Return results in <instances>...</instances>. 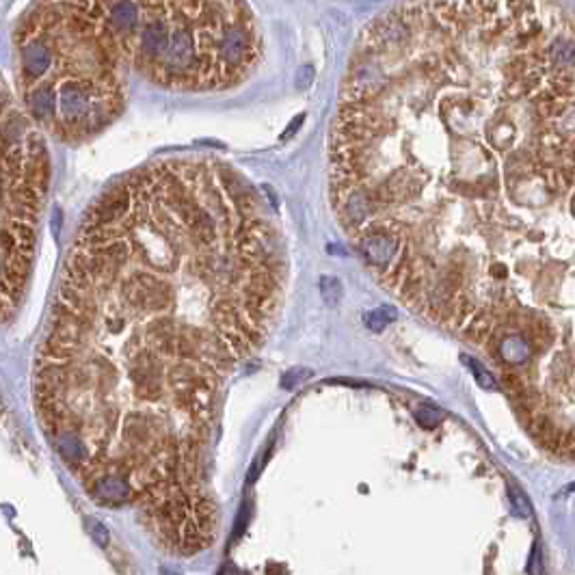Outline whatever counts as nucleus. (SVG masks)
Segmentation results:
<instances>
[{
    "label": "nucleus",
    "instance_id": "423d86ee",
    "mask_svg": "<svg viewBox=\"0 0 575 575\" xmlns=\"http://www.w3.org/2000/svg\"><path fill=\"white\" fill-rule=\"evenodd\" d=\"M499 355L506 364H524L532 355V344L530 339H524L521 335H511L506 339H502L499 344Z\"/></svg>",
    "mask_w": 575,
    "mask_h": 575
},
{
    "label": "nucleus",
    "instance_id": "4468645a",
    "mask_svg": "<svg viewBox=\"0 0 575 575\" xmlns=\"http://www.w3.org/2000/svg\"><path fill=\"white\" fill-rule=\"evenodd\" d=\"M443 418V413L433 407H420L416 409V420L422 428H435Z\"/></svg>",
    "mask_w": 575,
    "mask_h": 575
},
{
    "label": "nucleus",
    "instance_id": "dca6fc26",
    "mask_svg": "<svg viewBox=\"0 0 575 575\" xmlns=\"http://www.w3.org/2000/svg\"><path fill=\"white\" fill-rule=\"evenodd\" d=\"M508 495H511V504H513L517 515H521V517H530L532 515L530 504H528V499L524 497V493H519L517 489H511Z\"/></svg>",
    "mask_w": 575,
    "mask_h": 575
},
{
    "label": "nucleus",
    "instance_id": "9d476101",
    "mask_svg": "<svg viewBox=\"0 0 575 575\" xmlns=\"http://www.w3.org/2000/svg\"><path fill=\"white\" fill-rule=\"evenodd\" d=\"M461 362H463L465 366H470L472 374L476 376V383H478L482 389H495V379L491 376V372H489L487 368H484V366L478 362V359L463 355V357H461Z\"/></svg>",
    "mask_w": 575,
    "mask_h": 575
},
{
    "label": "nucleus",
    "instance_id": "39448f33",
    "mask_svg": "<svg viewBox=\"0 0 575 575\" xmlns=\"http://www.w3.org/2000/svg\"><path fill=\"white\" fill-rule=\"evenodd\" d=\"M57 443V450L61 454V459L65 461V465H69L71 470H74L76 474L80 470H85V467L89 465V461H91V454H89V448L85 443V439L78 435V430L74 428H63L59 430V433L52 437Z\"/></svg>",
    "mask_w": 575,
    "mask_h": 575
},
{
    "label": "nucleus",
    "instance_id": "f03ea898",
    "mask_svg": "<svg viewBox=\"0 0 575 575\" xmlns=\"http://www.w3.org/2000/svg\"><path fill=\"white\" fill-rule=\"evenodd\" d=\"M13 50L30 119L57 136L89 139L123 111L128 69L59 9L33 0L13 33Z\"/></svg>",
    "mask_w": 575,
    "mask_h": 575
},
{
    "label": "nucleus",
    "instance_id": "0eeeda50",
    "mask_svg": "<svg viewBox=\"0 0 575 575\" xmlns=\"http://www.w3.org/2000/svg\"><path fill=\"white\" fill-rule=\"evenodd\" d=\"M491 333V316L487 312H478L476 316L470 318L465 327V335L474 339V342H484Z\"/></svg>",
    "mask_w": 575,
    "mask_h": 575
},
{
    "label": "nucleus",
    "instance_id": "2eb2a0df",
    "mask_svg": "<svg viewBox=\"0 0 575 575\" xmlns=\"http://www.w3.org/2000/svg\"><path fill=\"white\" fill-rule=\"evenodd\" d=\"M502 381H504V387L511 391V396H515V393H519V391L526 389L524 376L517 374V372H513V370H504V376H502Z\"/></svg>",
    "mask_w": 575,
    "mask_h": 575
},
{
    "label": "nucleus",
    "instance_id": "7ed1b4c3",
    "mask_svg": "<svg viewBox=\"0 0 575 575\" xmlns=\"http://www.w3.org/2000/svg\"><path fill=\"white\" fill-rule=\"evenodd\" d=\"M87 493L91 495L98 504L104 506H117V504H128L134 502L136 489L128 476L121 474H104L98 480H94L87 487Z\"/></svg>",
    "mask_w": 575,
    "mask_h": 575
},
{
    "label": "nucleus",
    "instance_id": "1a4fd4ad",
    "mask_svg": "<svg viewBox=\"0 0 575 575\" xmlns=\"http://www.w3.org/2000/svg\"><path fill=\"white\" fill-rule=\"evenodd\" d=\"M554 339V331L547 325V320L536 318L530 327V344H534L536 348H547Z\"/></svg>",
    "mask_w": 575,
    "mask_h": 575
},
{
    "label": "nucleus",
    "instance_id": "f8f14e48",
    "mask_svg": "<svg viewBox=\"0 0 575 575\" xmlns=\"http://www.w3.org/2000/svg\"><path fill=\"white\" fill-rule=\"evenodd\" d=\"M308 379H312V370L310 368H292V370H288L281 376V387L294 389V387L303 385Z\"/></svg>",
    "mask_w": 575,
    "mask_h": 575
},
{
    "label": "nucleus",
    "instance_id": "9b49d317",
    "mask_svg": "<svg viewBox=\"0 0 575 575\" xmlns=\"http://www.w3.org/2000/svg\"><path fill=\"white\" fill-rule=\"evenodd\" d=\"M320 292H322V299H325L329 305H337L342 301V283H339L337 277H331V275H325L320 279Z\"/></svg>",
    "mask_w": 575,
    "mask_h": 575
},
{
    "label": "nucleus",
    "instance_id": "20e7f679",
    "mask_svg": "<svg viewBox=\"0 0 575 575\" xmlns=\"http://www.w3.org/2000/svg\"><path fill=\"white\" fill-rule=\"evenodd\" d=\"M398 236L393 231H376V233H364V238L359 240V249L366 258V262L374 268H387L398 256Z\"/></svg>",
    "mask_w": 575,
    "mask_h": 575
},
{
    "label": "nucleus",
    "instance_id": "ddd939ff",
    "mask_svg": "<svg viewBox=\"0 0 575 575\" xmlns=\"http://www.w3.org/2000/svg\"><path fill=\"white\" fill-rule=\"evenodd\" d=\"M87 530H89V536L94 538V543H98L100 547L109 545L111 534H109V528H106V526L102 524V521H98V519H94V517H89V519H87Z\"/></svg>",
    "mask_w": 575,
    "mask_h": 575
},
{
    "label": "nucleus",
    "instance_id": "6e6552de",
    "mask_svg": "<svg viewBox=\"0 0 575 575\" xmlns=\"http://www.w3.org/2000/svg\"><path fill=\"white\" fill-rule=\"evenodd\" d=\"M398 318V312L389 308V305H383L379 310H372L368 316H366V327L372 331V333H381L389 322H393Z\"/></svg>",
    "mask_w": 575,
    "mask_h": 575
},
{
    "label": "nucleus",
    "instance_id": "f257e3e1",
    "mask_svg": "<svg viewBox=\"0 0 575 575\" xmlns=\"http://www.w3.org/2000/svg\"><path fill=\"white\" fill-rule=\"evenodd\" d=\"M76 22L125 69L173 91H221L262 59L245 0H42Z\"/></svg>",
    "mask_w": 575,
    "mask_h": 575
}]
</instances>
